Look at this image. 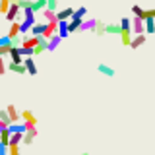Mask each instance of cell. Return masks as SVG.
I'll use <instances>...</instances> for the list:
<instances>
[{"instance_id": "1", "label": "cell", "mask_w": 155, "mask_h": 155, "mask_svg": "<svg viewBox=\"0 0 155 155\" xmlns=\"http://www.w3.org/2000/svg\"><path fill=\"white\" fill-rule=\"evenodd\" d=\"M132 33H136V35H143L145 33V21L142 18H132Z\"/></svg>"}, {"instance_id": "2", "label": "cell", "mask_w": 155, "mask_h": 155, "mask_svg": "<svg viewBox=\"0 0 155 155\" xmlns=\"http://www.w3.org/2000/svg\"><path fill=\"white\" fill-rule=\"evenodd\" d=\"M74 16V8H64L56 12V19L58 21H70V18Z\"/></svg>"}, {"instance_id": "3", "label": "cell", "mask_w": 155, "mask_h": 155, "mask_svg": "<svg viewBox=\"0 0 155 155\" xmlns=\"http://www.w3.org/2000/svg\"><path fill=\"white\" fill-rule=\"evenodd\" d=\"M10 58L16 64H23V56H21V47H12L10 48Z\"/></svg>"}, {"instance_id": "4", "label": "cell", "mask_w": 155, "mask_h": 155, "mask_svg": "<svg viewBox=\"0 0 155 155\" xmlns=\"http://www.w3.org/2000/svg\"><path fill=\"white\" fill-rule=\"evenodd\" d=\"M6 110H8V114H10V120H12V124H18L19 120H21V113H18L16 105H8Z\"/></svg>"}, {"instance_id": "5", "label": "cell", "mask_w": 155, "mask_h": 155, "mask_svg": "<svg viewBox=\"0 0 155 155\" xmlns=\"http://www.w3.org/2000/svg\"><path fill=\"white\" fill-rule=\"evenodd\" d=\"M54 35H58V21L47 23V31H45V35H43V37H45L47 41H48V39H51V37H54Z\"/></svg>"}, {"instance_id": "6", "label": "cell", "mask_w": 155, "mask_h": 155, "mask_svg": "<svg viewBox=\"0 0 155 155\" xmlns=\"http://www.w3.org/2000/svg\"><path fill=\"white\" fill-rule=\"evenodd\" d=\"M19 35H21V23H19V21H14L12 25H10L8 37H10V39L14 41V39H16V37H19Z\"/></svg>"}, {"instance_id": "7", "label": "cell", "mask_w": 155, "mask_h": 155, "mask_svg": "<svg viewBox=\"0 0 155 155\" xmlns=\"http://www.w3.org/2000/svg\"><path fill=\"white\" fill-rule=\"evenodd\" d=\"M97 72H99V74H103V76H107V78H114V68H110V66H107V64H103V62H101V64H97Z\"/></svg>"}, {"instance_id": "8", "label": "cell", "mask_w": 155, "mask_h": 155, "mask_svg": "<svg viewBox=\"0 0 155 155\" xmlns=\"http://www.w3.org/2000/svg\"><path fill=\"white\" fill-rule=\"evenodd\" d=\"M95 25H97V19L95 18H89V19H84L80 31H95Z\"/></svg>"}, {"instance_id": "9", "label": "cell", "mask_w": 155, "mask_h": 155, "mask_svg": "<svg viewBox=\"0 0 155 155\" xmlns=\"http://www.w3.org/2000/svg\"><path fill=\"white\" fill-rule=\"evenodd\" d=\"M45 31H47V21L45 23H35L31 29V35L33 37H43L45 35Z\"/></svg>"}, {"instance_id": "10", "label": "cell", "mask_w": 155, "mask_h": 155, "mask_svg": "<svg viewBox=\"0 0 155 155\" xmlns=\"http://www.w3.org/2000/svg\"><path fill=\"white\" fill-rule=\"evenodd\" d=\"M23 64H25V68H27V74H31V76L37 74V66H35V60H33V56L23 58Z\"/></svg>"}, {"instance_id": "11", "label": "cell", "mask_w": 155, "mask_h": 155, "mask_svg": "<svg viewBox=\"0 0 155 155\" xmlns=\"http://www.w3.org/2000/svg\"><path fill=\"white\" fill-rule=\"evenodd\" d=\"M8 70L10 72H16V74H27L25 64H16V62H8Z\"/></svg>"}, {"instance_id": "12", "label": "cell", "mask_w": 155, "mask_h": 155, "mask_svg": "<svg viewBox=\"0 0 155 155\" xmlns=\"http://www.w3.org/2000/svg\"><path fill=\"white\" fill-rule=\"evenodd\" d=\"M31 10L33 12H45L47 10V0H33V4H31Z\"/></svg>"}, {"instance_id": "13", "label": "cell", "mask_w": 155, "mask_h": 155, "mask_svg": "<svg viewBox=\"0 0 155 155\" xmlns=\"http://www.w3.org/2000/svg\"><path fill=\"white\" fill-rule=\"evenodd\" d=\"M60 41H62V39H60V35H54V37H51V39H48V47H47V51H48V52L56 51V48H58V45H60Z\"/></svg>"}, {"instance_id": "14", "label": "cell", "mask_w": 155, "mask_h": 155, "mask_svg": "<svg viewBox=\"0 0 155 155\" xmlns=\"http://www.w3.org/2000/svg\"><path fill=\"white\" fill-rule=\"evenodd\" d=\"M58 35L60 39H66L70 35V29H68V21H58Z\"/></svg>"}, {"instance_id": "15", "label": "cell", "mask_w": 155, "mask_h": 155, "mask_svg": "<svg viewBox=\"0 0 155 155\" xmlns=\"http://www.w3.org/2000/svg\"><path fill=\"white\" fill-rule=\"evenodd\" d=\"M107 33L109 35H120L122 27H120V23H107Z\"/></svg>"}, {"instance_id": "16", "label": "cell", "mask_w": 155, "mask_h": 155, "mask_svg": "<svg viewBox=\"0 0 155 155\" xmlns=\"http://www.w3.org/2000/svg\"><path fill=\"white\" fill-rule=\"evenodd\" d=\"M95 35L97 37H103V35H107V23H103L101 19H97V25H95Z\"/></svg>"}, {"instance_id": "17", "label": "cell", "mask_w": 155, "mask_h": 155, "mask_svg": "<svg viewBox=\"0 0 155 155\" xmlns=\"http://www.w3.org/2000/svg\"><path fill=\"white\" fill-rule=\"evenodd\" d=\"M143 43H145V33H143V35H136L132 39V43H130V48H140Z\"/></svg>"}, {"instance_id": "18", "label": "cell", "mask_w": 155, "mask_h": 155, "mask_svg": "<svg viewBox=\"0 0 155 155\" xmlns=\"http://www.w3.org/2000/svg\"><path fill=\"white\" fill-rule=\"evenodd\" d=\"M81 23H84V19H70V21H68V29H70V33L80 31Z\"/></svg>"}, {"instance_id": "19", "label": "cell", "mask_w": 155, "mask_h": 155, "mask_svg": "<svg viewBox=\"0 0 155 155\" xmlns=\"http://www.w3.org/2000/svg\"><path fill=\"white\" fill-rule=\"evenodd\" d=\"M21 118H23V122L37 124V118H35V114H33L31 110H21Z\"/></svg>"}, {"instance_id": "20", "label": "cell", "mask_w": 155, "mask_h": 155, "mask_svg": "<svg viewBox=\"0 0 155 155\" xmlns=\"http://www.w3.org/2000/svg\"><path fill=\"white\" fill-rule=\"evenodd\" d=\"M132 31H122L120 33V41H122V45L124 47H130V43H132Z\"/></svg>"}, {"instance_id": "21", "label": "cell", "mask_w": 155, "mask_h": 155, "mask_svg": "<svg viewBox=\"0 0 155 155\" xmlns=\"http://www.w3.org/2000/svg\"><path fill=\"white\" fill-rule=\"evenodd\" d=\"M85 14H87V8L85 6H80L78 10H74V16H72L70 19H84Z\"/></svg>"}, {"instance_id": "22", "label": "cell", "mask_w": 155, "mask_h": 155, "mask_svg": "<svg viewBox=\"0 0 155 155\" xmlns=\"http://www.w3.org/2000/svg\"><path fill=\"white\" fill-rule=\"evenodd\" d=\"M0 122L6 124V126L12 124V120H10V114H8V110H6V109H0Z\"/></svg>"}, {"instance_id": "23", "label": "cell", "mask_w": 155, "mask_h": 155, "mask_svg": "<svg viewBox=\"0 0 155 155\" xmlns=\"http://www.w3.org/2000/svg\"><path fill=\"white\" fill-rule=\"evenodd\" d=\"M43 16H45V19H47V23L58 21V19H56V12H52V10H45V12H43Z\"/></svg>"}, {"instance_id": "24", "label": "cell", "mask_w": 155, "mask_h": 155, "mask_svg": "<svg viewBox=\"0 0 155 155\" xmlns=\"http://www.w3.org/2000/svg\"><path fill=\"white\" fill-rule=\"evenodd\" d=\"M10 138H12L10 130H2V132H0V143H4V145H10Z\"/></svg>"}, {"instance_id": "25", "label": "cell", "mask_w": 155, "mask_h": 155, "mask_svg": "<svg viewBox=\"0 0 155 155\" xmlns=\"http://www.w3.org/2000/svg\"><path fill=\"white\" fill-rule=\"evenodd\" d=\"M120 27H122V31H132V19H130V18H122V19H120Z\"/></svg>"}, {"instance_id": "26", "label": "cell", "mask_w": 155, "mask_h": 155, "mask_svg": "<svg viewBox=\"0 0 155 155\" xmlns=\"http://www.w3.org/2000/svg\"><path fill=\"white\" fill-rule=\"evenodd\" d=\"M145 33L153 35L155 33V19H145Z\"/></svg>"}, {"instance_id": "27", "label": "cell", "mask_w": 155, "mask_h": 155, "mask_svg": "<svg viewBox=\"0 0 155 155\" xmlns=\"http://www.w3.org/2000/svg\"><path fill=\"white\" fill-rule=\"evenodd\" d=\"M23 142V134H12V138H10V145H19Z\"/></svg>"}, {"instance_id": "28", "label": "cell", "mask_w": 155, "mask_h": 155, "mask_svg": "<svg viewBox=\"0 0 155 155\" xmlns=\"http://www.w3.org/2000/svg\"><path fill=\"white\" fill-rule=\"evenodd\" d=\"M143 12H145V10L142 6H138V4H134V6H132V14H134L136 18H142L143 19Z\"/></svg>"}, {"instance_id": "29", "label": "cell", "mask_w": 155, "mask_h": 155, "mask_svg": "<svg viewBox=\"0 0 155 155\" xmlns=\"http://www.w3.org/2000/svg\"><path fill=\"white\" fill-rule=\"evenodd\" d=\"M10 6H12V0H0V12L2 14H8Z\"/></svg>"}, {"instance_id": "30", "label": "cell", "mask_w": 155, "mask_h": 155, "mask_svg": "<svg viewBox=\"0 0 155 155\" xmlns=\"http://www.w3.org/2000/svg\"><path fill=\"white\" fill-rule=\"evenodd\" d=\"M0 47H14V41L8 35H2L0 37Z\"/></svg>"}, {"instance_id": "31", "label": "cell", "mask_w": 155, "mask_h": 155, "mask_svg": "<svg viewBox=\"0 0 155 155\" xmlns=\"http://www.w3.org/2000/svg\"><path fill=\"white\" fill-rule=\"evenodd\" d=\"M145 19H155V8L145 10V12H143V21H145Z\"/></svg>"}, {"instance_id": "32", "label": "cell", "mask_w": 155, "mask_h": 155, "mask_svg": "<svg viewBox=\"0 0 155 155\" xmlns=\"http://www.w3.org/2000/svg\"><path fill=\"white\" fill-rule=\"evenodd\" d=\"M56 6H58V0H47V10L56 12Z\"/></svg>"}, {"instance_id": "33", "label": "cell", "mask_w": 155, "mask_h": 155, "mask_svg": "<svg viewBox=\"0 0 155 155\" xmlns=\"http://www.w3.org/2000/svg\"><path fill=\"white\" fill-rule=\"evenodd\" d=\"M6 70H8V64L4 62V58L0 56V76H4V72H6Z\"/></svg>"}, {"instance_id": "34", "label": "cell", "mask_w": 155, "mask_h": 155, "mask_svg": "<svg viewBox=\"0 0 155 155\" xmlns=\"http://www.w3.org/2000/svg\"><path fill=\"white\" fill-rule=\"evenodd\" d=\"M0 155H10V145L0 143Z\"/></svg>"}, {"instance_id": "35", "label": "cell", "mask_w": 155, "mask_h": 155, "mask_svg": "<svg viewBox=\"0 0 155 155\" xmlns=\"http://www.w3.org/2000/svg\"><path fill=\"white\" fill-rule=\"evenodd\" d=\"M10 155H19V145H10Z\"/></svg>"}, {"instance_id": "36", "label": "cell", "mask_w": 155, "mask_h": 155, "mask_svg": "<svg viewBox=\"0 0 155 155\" xmlns=\"http://www.w3.org/2000/svg\"><path fill=\"white\" fill-rule=\"evenodd\" d=\"M81 155H89V153H87V151H84V153H81Z\"/></svg>"}]
</instances>
